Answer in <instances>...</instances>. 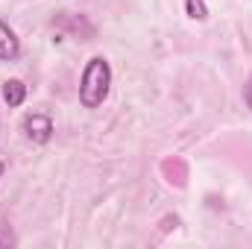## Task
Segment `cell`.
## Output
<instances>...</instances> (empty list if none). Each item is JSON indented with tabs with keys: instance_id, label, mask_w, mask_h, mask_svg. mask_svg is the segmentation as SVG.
I'll list each match as a JSON object with an SVG mask.
<instances>
[{
	"instance_id": "obj_7",
	"label": "cell",
	"mask_w": 252,
	"mask_h": 249,
	"mask_svg": "<svg viewBox=\"0 0 252 249\" xmlns=\"http://www.w3.org/2000/svg\"><path fill=\"white\" fill-rule=\"evenodd\" d=\"M244 103H247V109H252V73H250V79L244 82Z\"/></svg>"
},
{
	"instance_id": "obj_1",
	"label": "cell",
	"mask_w": 252,
	"mask_h": 249,
	"mask_svg": "<svg viewBox=\"0 0 252 249\" xmlns=\"http://www.w3.org/2000/svg\"><path fill=\"white\" fill-rule=\"evenodd\" d=\"M109 91H112V64L106 56H91L82 67V76H79L82 109H100L109 100Z\"/></svg>"
},
{
	"instance_id": "obj_2",
	"label": "cell",
	"mask_w": 252,
	"mask_h": 249,
	"mask_svg": "<svg viewBox=\"0 0 252 249\" xmlns=\"http://www.w3.org/2000/svg\"><path fill=\"white\" fill-rule=\"evenodd\" d=\"M21 132H24V138L27 141H32V144H38V147H44V144H50V138H53V121H50V115H41V112H30V115H24V121H21Z\"/></svg>"
},
{
	"instance_id": "obj_4",
	"label": "cell",
	"mask_w": 252,
	"mask_h": 249,
	"mask_svg": "<svg viewBox=\"0 0 252 249\" xmlns=\"http://www.w3.org/2000/svg\"><path fill=\"white\" fill-rule=\"evenodd\" d=\"M24 100H27V85L21 79H6L3 82V103L9 109H18V106H24Z\"/></svg>"
},
{
	"instance_id": "obj_5",
	"label": "cell",
	"mask_w": 252,
	"mask_h": 249,
	"mask_svg": "<svg viewBox=\"0 0 252 249\" xmlns=\"http://www.w3.org/2000/svg\"><path fill=\"white\" fill-rule=\"evenodd\" d=\"M185 15L190 21H208V3L205 0H185Z\"/></svg>"
},
{
	"instance_id": "obj_6",
	"label": "cell",
	"mask_w": 252,
	"mask_h": 249,
	"mask_svg": "<svg viewBox=\"0 0 252 249\" xmlns=\"http://www.w3.org/2000/svg\"><path fill=\"white\" fill-rule=\"evenodd\" d=\"M15 244H18V238L12 235V229L6 223H0V249H9V247H15Z\"/></svg>"
},
{
	"instance_id": "obj_3",
	"label": "cell",
	"mask_w": 252,
	"mask_h": 249,
	"mask_svg": "<svg viewBox=\"0 0 252 249\" xmlns=\"http://www.w3.org/2000/svg\"><path fill=\"white\" fill-rule=\"evenodd\" d=\"M21 56V38L15 35V30L0 18V62H15Z\"/></svg>"
},
{
	"instance_id": "obj_8",
	"label": "cell",
	"mask_w": 252,
	"mask_h": 249,
	"mask_svg": "<svg viewBox=\"0 0 252 249\" xmlns=\"http://www.w3.org/2000/svg\"><path fill=\"white\" fill-rule=\"evenodd\" d=\"M3 173H6V164H3V161H0V179H3Z\"/></svg>"
}]
</instances>
